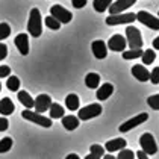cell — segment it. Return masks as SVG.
Masks as SVG:
<instances>
[{
	"instance_id": "obj_1",
	"label": "cell",
	"mask_w": 159,
	"mask_h": 159,
	"mask_svg": "<svg viewBox=\"0 0 159 159\" xmlns=\"http://www.w3.org/2000/svg\"><path fill=\"white\" fill-rule=\"evenodd\" d=\"M27 32L34 38L41 37L43 34V23H41V12L38 8H34L29 14V21H27Z\"/></svg>"
},
{
	"instance_id": "obj_2",
	"label": "cell",
	"mask_w": 159,
	"mask_h": 159,
	"mask_svg": "<svg viewBox=\"0 0 159 159\" xmlns=\"http://www.w3.org/2000/svg\"><path fill=\"white\" fill-rule=\"evenodd\" d=\"M126 43L129 44L130 49H141L143 47V38L139 29L135 26H127L126 27Z\"/></svg>"
},
{
	"instance_id": "obj_3",
	"label": "cell",
	"mask_w": 159,
	"mask_h": 159,
	"mask_svg": "<svg viewBox=\"0 0 159 159\" xmlns=\"http://www.w3.org/2000/svg\"><path fill=\"white\" fill-rule=\"evenodd\" d=\"M21 117L27 120V121H32L35 123V124H39V126H43V127H52V121H50V118L47 117H44L43 114H38L35 111H30V109H25L21 112Z\"/></svg>"
},
{
	"instance_id": "obj_4",
	"label": "cell",
	"mask_w": 159,
	"mask_h": 159,
	"mask_svg": "<svg viewBox=\"0 0 159 159\" xmlns=\"http://www.w3.org/2000/svg\"><path fill=\"white\" fill-rule=\"evenodd\" d=\"M50 15H52L55 20H58L61 25H67V23H70V21L73 20V14L70 12L68 9L62 8L61 5H53V6L50 8Z\"/></svg>"
},
{
	"instance_id": "obj_5",
	"label": "cell",
	"mask_w": 159,
	"mask_h": 159,
	"mask_svg": "<svg viewBox=\"0 0 159 159\" xmlns=\"http://www.w3.org/2000/svg\"><path fill=\"white\" fill-rule=\"evenodd\" d=\"M139 146H141L143 152H144L146 155H156V153H158V144H156L153 135L148 134V132L141 135V138H139Z\"/></svg>"
},
{
	"instance_id": "obj_6",
	"label": "cell",
	"mask_w": 159,
	"mask_h": 159,
	"mask_svg": "<svg viewBox=\"0 0 159 159\" xmlns=\"http://www.w3.org/2000/svg\"><path fill=\"white\" fill-rule=\"evenodd\" d=\"M136 20L134 12H123V14H115V15H109L106 18V25L108 26H118V25H130Z\"/></svg>"
},
{
	"instance_id": "obj_7",
	"label": "cell",
	"mask_w": 159,
	"mask_h": 159,
	"mask_svg": "<svg viewBox=\"0 0 159 159\" xmlns=\"http://www.w3.org/2000/svg\"><path fill=\"white\" fill-rule=\"evenodd\" d=\"M102 111H103V108H102L98 103H93V105H88V106H85V108L79 109L77 118L82 120V121L93 120V118H96V117H98V115L102 114Z\"/></svg>"
},
{
	"instance_id": "obj_8",
	"label": "cell",
	"mask_w": 159,
	"mask_h": 159,
	"mask_svg": "<svg viewBox=\"0 0 159 159\" xmlns=\"http://www.w3.org/2000/svg\"><path fill=\"white\" fill-rule=\"evenodd\" d=\"M135 17H136V20H138L141 25L147 26V27H150V29H153V30H159V18L158 17L148 14L147 11H139V12L135 14Z\"/></svg>"
},
{
	"instance_id": "obj_9",
	"label": "cell",
	"mask_w": 159,
	"mask_h": 159,
	"mask_svg": "<svg viewBox=\"0 0 159 159\" xmlns=\"http://www.w3.org/2000/svg\"><path fill=\"white\" fill-rule=\"evenodd\" d=\"M148 120V114H146V112H143V114H138L136 117H134V118H130V120H127V121H124L118 127V130L121 132V134H126V132H129V130H132L134 127H136V126H139V124H143L144 121H147Z\"/></svg>"
},
{
	"instance_id": "obj_10",
	"label": "cell",
	"mask_w": 159,
	"mask_h": 159,
	"mask_svg": "<svg viewBox=\"0 0 159 159\" xmlns=\"http://www.w3.org/2000/svg\"><path fill=\"white\" fill-rule=\"evenodd\" d=\"M52 97L47 96V94H39L35 100H34V108H35V112L38 114H43L46 111H49L50 105H52Z\"/></svg>"
},
{
	"instance_id": "obj_11",
	"label": "cell",
	"mask_w": 159,
	"mask_h": 159,
	"mask_svg": "<svg viewBox=\"0 0 159 159\" xmlns=\"http://www.w3.org/2000/svg\"><path fill=\"white\" fill-rule=\"evenodd\" d=\"M136 3V0H117L114 3H111V6L108 8L109 9L111 15H115V14H123V11L129 9L130 6H134Z\"/></svg>"
},
{
	"instance_id": "obj_12",
	"label": "cell",
	"mask_w": 159,
	"mask_h": 159,
	"mask_svg": "<svg viewBox=\"0 0 159 159\" xmlns=\"http://www.w3.org/2000/svg\"><path fill=\"white\" fill-rule=\"evenodd\" d=\"M126 46H127L126 38L123 37V35H120V34L112 35L109 38V41H108V49H111L112 52H124Z\"/></svg>"
},
{
	"instance_id": "obj_13",
	"label": "cell",
	"mask_w": 159,
	"mask_h": 159,
	"mask_svg": "<svg viewBox=\"0 0 159 159\" xmlns=\"http://www.w3.org/2000/svg\"><path fill=\"white\" fill-rule=\"evenodd\" d=\"M91 49H93V55H94L96 59H105L108 56V46H106V43L103 39L93 41Z\"/></svg>"
},
{
	"instance_id": "obj_14",
	"label": "cell",
	"mask_w": 159,
	"mask_h": 159,
	"mask_svg": "<svg viewBox=\"0 0 159 159\" xmlns=\"http://www.w3.org/2000/svg\"><path fill=\"white\" fill-rule=\"evenodd\" d=\"M132 74H134V77L136 80H139V82H147L148 80V77H150V71L146 68V65H143V64H136L132 67Z\"/></svg>"
},
{
	"instance_id": "obj_15",
	"label": "cell",
	"mask_w": 159,
	"mask_h": 159,
	"mask_svg": "<svg viewBox=\"0 0 159 159\" xmlns=\"http://www.w3.org/2000/svg\"><path fill=\"white\" fill-rule=\"evenodd\" d=\"M14 43H15V46H17V49L18 52L26 56L27 53H29V37L26 35V34H18L15 39H14Z\"/></svg>"
},
{
	"instance_id": "obj_16",
	"label": "cell",
	"mask_w": 159,
	"mask_h": 159,
	"mask_svg": "<svg viewBox=\"0 0 159 159\" xmlns=\"http://www.w3.org/2000/svg\"><path fill=\"white\" fill-rule=\"evenodd\" d=\"M126 146H127V143H126L124 138H115V139L108 141V143L105 144V148L112 155L114 152H120V150H123Z\"/></svg>"
},
{
	"instance_id": "obj_17",
	"label": "cell",
	"mask_w": 159,
	"mask_h": 159,
	"mask_svg": "<svg viewBox=\"0 0 159 159\" xmlns=\"http://www.w3.org/2000/svg\"><path fill=\"white\" fill-rule=\"evenodd\" d=\"M112 93H114V86L108 82V84H103V85L98 86L96 97H97L98 100H108V98L112 96Z\"/></svg>"
},
{
	"instance_id": "obj_18",
	"label": "cell",
	"mask_w": 159,
	"mask_h": 159,
	"mask_svg": "<svg viewBox=\"0 0 159 159\" xmlns=\"http://www.w3.org/2000/svg\"><path fill=\"white\" fill-rule=\"evenodd\" d=\"M14 111H15V106L9 97H5L0 100V114L2 115H11V114H14Z\"/></svg>"
},
{
	"instance_id": "obj_19",
	"label": "cell",
	"mask_w": 159,
	"mask_h": 159,
	"mask_svg": "<svg viewBox=\"0 0 159 159\" xmlns=\"http://www.w3.org/2000/svg\"><path fill=\"white\" fill-rule=\"evenodd\" d=\"M79 123H80V120H79L77 117H74V115H64V117H62V126H64L67 130L77 129V127H79Z\"/></svg>"
},
{
	"instance_id": "obj_20",
	"label": "cell",
	"mask_w": 159,
	"mask_h": 159,
	"mask_svg": "<svg viewBox=\"0 0 159 159\" xmlns=\"http://www.w3.org/2000/svg\"><path fill=\"white\" fill-rule=\"evenodd\" d=\"M17 97L20 100V103L25 106L26 109H32L34 108V98L30 97V94L27 91H18Z\"/></svg>"
},
{
	"instance_id": "obj_21",
	"label": "cell",
	"mask_w": 159,
	"mask_h": 159,
	"mask_svg": "<svg viewBox=\"0 0 159 159\" xmlns=\"http://www.w3.org/2000/svg\"><path fill=\"white\" fill-rule=\"evenodd\" d=\"M98 84H100V74L97 73H88L85 77V85L91 89H96L98 88Z\"/></svg>"
},
{
	"instance_id": "obj_22",
	"label": "cell",
	"mask_w": 159,
	"mask_h": 159,
	"mask_svg": "<svg viewBox=\"0 0 159 159\" xmlns=\"http://www.w3.org/2000/svg\"><path fill=\"white\" fill-rule=\"evenodd\" d=\"M79 105H80V102H79V97L76 94H68L65 97V106H67V109H70V111L79 109Z\"/></svg>"
},
{
	"instance_id": "obj_23",
	"label": "cell",
	"mask_w": 159,
	"mask_h": 159,
	"mask_svg": "<svg viewBox=\"0 0 159 159\" xmlns=\"http://www.w3.org/2000/svg\"><path fill=\"white\" fill-rule=\"evenodd\" d=\"M143 49H130V50H124L123 52V59L130 61V59H138L143 56Z\"/></svg>"
},
{
	"instance_id": "obj_24",
	"label": "cell",
	"mask_w": 159,
	"mask_h": 159,
	"mask_svg": "<svg viewBox=\"0 0 159 159\" xmlns=\"http://www.w3.org/2000/svg\"><path fill=\"white\" fill-rule=\"evenodd\" d=\"M49 111H50V118H62L64 112H65V109L62 108L59 103H52Z\"/></svg>"
},
{
	"instance_id": "obj_25",
	"label": "cell",
	"mask_w": 159,
	"mask_h": 159,
	"mask_svg": "<svg viewBox=\"0 0 159 159\" xmlns=\"http://www.w3.org/2000/svg\"><path fill=\"white\" fill-rule=\"evenodd\" d=\"M156 59V53L155 50L147 49L146 52H143V56H141V61H143V65H150L152 62Z\"/></svg>"
},
{
	"instance_id": "obj_26",
	"label": "cell",
	"mask_w": 159,
	"mask_h": 159,
	"mask_svg": "<svg viewBox=\"0 0 159 159\" xmlns=\"http://www.w3.org/2000/svg\"><path fill=\"white\" fill-rule=\"evenodd\" d=\"M111 3H112V0H94L93 2V6H94V9L97 12H105L111 6Z\"/></svg>"
},
{
	"instance_id": "obj_27",
	"label": "cell",
	"mask_w": 159,
	"mask_h": 159,
	"mask_svg": "<svg viewBox=\"0 0 159 159\" xmlns=\"http://www.w3.org/2000/svg\"><path fill=\"white\" fill-rule=\"evenodd\" d=\"M6 86L9 91H20V79L17 76H9L8 80H6Z\"/></svg>"
},
{
	"instance_id": "obj_28",
	"label": "cell",
	"mask_w": 159,
	"mask_h": 159,
	"mask_svg": "<svg viewBox=\"0 0 159 159\" xmlns=\"http://www.w3.org/2000/svg\"><path fill=\"white\" fill-rule=\"evenodd\" d=\"M12 148V138L6 136V138H2L0 139V153H6Z\"/></svg>"
},
{
	"instance_id": "obj_29",
	"label": "cell",
	"mask_w": 159,
	"mask_h": 159,
	"mask_svg": "<svg viewBox=\"0 0 159 159\" xmlns=\"http://www.w3.org/2000/svg\"><path fill=\"white\" fill-rule=\"evenodd\" d=\"M46 26H47L49 29H52V30H59V29H61V23H59L58 20H55L52 15L46 17Z\"/></svg>"
},
{
	"instance_id": "obj_30",
	"label": "cell",
	"mask_w": 159,
	"mask_h": 159,
	"mask_svg": "<svg viewBox=\"0 0 159 159\" xmlns=\"http://www.w3.org/2000/svg\"><path fill=\"white\" fill-rule=\"evenodd\" d=\"M9 35H11V26L8 23H0V41L6 39Z\"/></svg>"
},
{
	"instance_id": "obj_31",
	"label": "cell",
	"mask_w": 159,
	"mask_h": 159,
	"mask_svg": "<svg viewBox=\"0 0 159 159\" xmlns=\"http://www.w3.org/2000/svg\"><path fill=\"white\" fill-rule=\"evenodd\" d=\"M89 153L91 155H96L98 158H103L105 156V148L102 146H98V144H93V146L89 147Z\"/></svg>"
},
{
	"instance_id": "obj_32",
	"label": "cell",
	"mask_w": 159,
	"mask_h": 159,
	"mask_svg": "<svg viewBox=\"0 0 159 159\" xmlns=\"http://www.w3.org/2000/svg\"><path fill=\"white\" fill-rule=\"evenodd\" d=\"M147 103L152 109L155 111H159V94H155V96H150L147 98Z\"/></svg>"
},
{
	"instance_id": "obj_33",
	"label": "cell",
	"mask_w": 159,
	"mask_h": 159,
	"mask_svg": "<svg viewBox=\"0 0 159 159\" xmlns=\"http://www.w3.org/2000/svg\"><path fill=\"white\" fill-rule=\"evenodd\" d=\"M115 159H135V153L129 148H123V150H120L118 156Z\"/></svg>"
},
{
	"instance_id": "obj_34",
	"label": "cell",
	"mask_w": 159,
	"mask_h": 159,
	"mask_svg": "<svg viewBox=\"0 0 159 159\" xmlns=\"http://www.w3.org/2000/svg\"><path fill=\"white\" fill-rule=\"evenodd\" d=\"M148 80L153 84V85H158L159 84V67L156 68H153V71L150 73V77H148Z\"/></svg>"
},
{
	"instance_id": "obj_35",
	"label": "cell",
	"mask_w": 159,
	"mask_h": 159,
	"mask_svg": "<svg viewBox=\"0 0 159 159\" xmlns=\"http://www.w3.org/2000/svg\"><path fill=\"white\" fill-rule=\"evenodd\" d=\"M9 73H11V68H9L8 65H2V67H0V79L9 77Z\"/></svg>"
},
{
	"instance_id": "obj_36",
	"label": "cell",
	"mask_w": 159,
	"mask_h": 159,
	"mask_svg": "<svg viewBox=\"0 0 159 159\" xmlns=\"http://www.w3.org/2000/svg\"><path fill=\"white\" fill-rule=\"evenodd\" d=\"M6 56H8V47H6V44L0 43V61H3Z\"/></svg>"
},
{
	"instance_id": "obj_37",
	"label": "cell",
	"mask_w": 159,
	"mask_h": 159,
	"mask_svg": "<svg viewBox=\"0 0 159 159\" xmlns=\"http://www.w3.org/2000/svg\"><path fill=\"white\" fill-rule=\"evenodd\" d=\"M8 127H9V123H8V120H6L5 117H0V132L8 130Z\"/></svg>"
},
{
	"instance_id": "obj_38",
	"label": "cell",
	"mask_w": 159,
	"mask_h": 159,
	"mask_svg": "<svg viewBox=\"0 0 159 159\" xmlns=\"http://www.w3.org/2000/svg\"><path fill=\"white\" fill-rule=\"evenodd\" d=\"M71 5H73L76 9H82L86 5V0H71Z\"/></svg>"
},
{
	"instance_id": "obj_39",
	"label": "cell",
	"mask_w": 159,
	"mask_h": 159,
	"mask_svg": "<svg viewBox=\"0 0 159 159\" xmlns=\"http://www.w3.org/2000/svg\"><path fill=\"white\" fill-rule=\"evenodd\" d=\"M136 158L138 159H148V155H146L143 150H139V152L136 153Z\"/></svg>"
},
{
	"instance_id": "obj_40",
	"label": "cell",
	"mask_w": 159,
	"mask_h": 159,
	"mask_svg": "<svg viewBox=\"0 0 159 159\" xmlns=\"http://www.w3.org/2000/svg\"><path fill=\"white\" fill-rule=\"evenodd\" d=\"M153 49L159 50V37H156L155 39H153Z\"/></svg>"
},
{
	"instance_id": "obj_41",
	"label": "cell",
	"mask_w": 159,
	"mask_h": 159,
	"mask_svg": "<svg viewBox=\"0 0 159 159\" xmlns=\"http://www.w3.org/2000/svg\"><path fill=\"white\" fill-rule=\"evenodd\" d=\"M65 159H80V158H79L76 153H70V155H68V156H67Z\"/></svg>"
},
{
	"instance_id": "obj_42",
	"label": "cell",
	"mask_w": 159,
	"mask_h": 159,
	"mask_svg": "<svg viewBox=\"0 0 159 159\" xmlns=\"http://www.w3.org/2000/svg\"><path fill=\"white\" fill-rule=\"evenodd\" d=\"M85 159H102V158H98V156H96V155H91V153H89Z\"/></svg>"
},
{
	"instance_id": "obj_43",
	"label": "cell",
	"mask_w": 159,
	"mask_h": 159,
	"mask_svg": "<svg viewBox=\"0 0 159 159\" xmlns=\"http://www.w3.org/2000/svg\"><path fill=\"white\" fill-rule=\"evenodd\" d=\"M102 159H115V156H112V155L109 153V155H105V156H103Z\"/></svg>"
},
{
	"instance_id": "obj_44",
	"label": "cell",
	"mask_w": 159,
	"mask_h": 159,
	"mask_svg": "<svg viewBox=\"0 0 159 159\" xmlns=\"http://www.w3.org/2000/svg\"><path fill=\"white\" fill-rule=\"evenodd\" d=\"M0 91H2V84H0Z\"/></svg>"
}]
</instances>
